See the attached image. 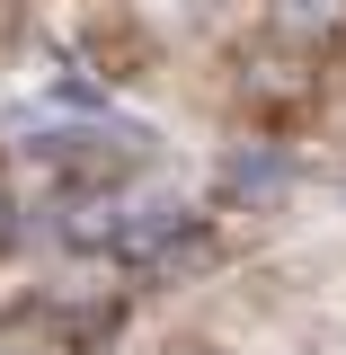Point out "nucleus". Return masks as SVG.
I'll list each match as a JSON object with an SVG mask.
<instances>
[{
	"mask_svg": "<svg viewBox=\"0 0 346 355\" xmlns=\"http://www.w3.org/2000/svg\"><path fill=\"white\" fill-rule=\"evenodd\" d=\"M98 80L205 142L346 151V0H71Z\"/></svg>",
	"mask_w": 346,
	"mask_h": 355,
	"instance_id": "obj_1",
	"label": "nucleus"
}]
</instances>
